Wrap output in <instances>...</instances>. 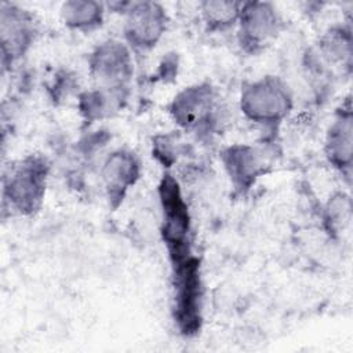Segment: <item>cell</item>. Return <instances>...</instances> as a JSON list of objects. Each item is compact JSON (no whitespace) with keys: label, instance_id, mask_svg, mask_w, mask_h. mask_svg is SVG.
Instances as JSON below:
<instances>
[{"label":"cell","instance_id":"6da1fadb","mask_svg":"<svg viewBox=\"0 0 353 353\" xmlns=\"http://www.w3.org/2000/svg\"><path fill=\"white\" fill-rule=\"evenodd\" d=\"M168 113L183 131L200 139H211L225 125V109L210 83L182 88L170 102Z\"/></svg>","mask_w":353,"mask_h":353},{"label":"cell","instance_id":"7a4b0ae2","mask_svg":"<svg viewBox=\"0 0 353 353\" xmlns=\"http://www.w3.org/2000/svg\"><path fill=\"white\" fill-rule=\"evenodd\" d=\"M50 164L40 154H28L10 167L3 178V204L12 214L29 216L44 201Z\"/></svg>","mask_w":353,"mask_h":353},{"label":"cell","instance_id":"3957f363","mask_svg":"<svg viewBox=\"0 0 353 353\" xmlns=\"http://www.w3.org/2000/svg\"><path fill=\"white\" fill-rule=\"evenodd\" d=\"M239 101L244 117L263 128H276L294 108L290 85L273 74L245 81L241 85Z\"/></svg>","mask_w":353,"mask_h":353},{"label":"cell","instance_id":"277c9868","mask_svg":"<svg viewBox=\"0 0 353 353\" xmlns=\"http://www.w3.org/2000/svg\"><path fill=\"white\" fill-rule=\"evenodd\" d=\"M157 194L161 211L160 234L170 262L192 255V216L179 181L165 171L159 182Z\"/></svg>","mask_w":353,"mask_h":353},{"label":"cell","instance_id":"5b68a950","mask_svg":"<svg viewBox=\"0 0 353 353\" xmlns=\"http://www.w3.org/2000/svg\"><path fill=\"white\" fill-rule=\"evenodd\" d=\"M172 319L185 336L199 334L203 324V280L200 261L193 254L171 262Z\"/></svg>","mask_w":353,"mask_h":353},{"label":"cell","instance_id":"8992f818","mask_svg":"<svg viewBox=\"0 0 353 353\" xmlns=\"http://www.w3.org/2000/svg\"><path fill=\"white\" fill-rule=\"evenodd\" d=\"M284 19L270 1H243L237 21V41L241 50L255 55L280 34Z\"/></svg>","mask_w":353,"mask_h":353},{"label":"cell","instance_id":"52a82bcc","mask_svg":"<svg viewBox=\"0 0 353 353\" xmlns=\"http://www.w3.org/2000/svg\"><path fill=\"white\" fill-rule=\"evenodd\" d=\"M168 26L167 10L156 1H131L124 14V43L137 52L153 50Z\"/></svg>","mask_w":353,"mask_h":353},{"label":"cell","instance_id":"ba28073f","mask_svg":"<svg viewBox=\"0 0 353 353\" xmlns=\"http://www.w3.org/2000/svg\"><path fill=\"white\" fill-rule=\"evenodd\" d=\"M88 69L97 87L130 88L134 74L132 50L121 40L108 39L91 51Z\"/></svg>","mask_w":353,"mask_h":353},{"label":"cell","instance_id":"9c48e42d","mask_svg":"<svg viewBox=\"0 0 353 353\" xmlns=\"http://www.w3.org/2000/svg\"><path fill=\"white\" fill-rule=\"evenodd\" d=\"M37 26L33 15L12 3L0 4V47L3 66L21 59L34 43Z\"/></svg>","mask_w":353,"mask_h":353},{"label":"cell","instance_id":"30bf717a","mask_svg":"<svg viewBox=\"0 0 353 353\" xmlns=\"http://www.w3.org/2000/svg\"><path fill=\"white\" fill-rule=\"evenodd\" d=\"M219 159L236 193H247L268 172L269 159L265 152L250 143H233L222 149Z\"/></svg>","mask_w":353,"mask_h":353},{"label":"cell","instance_id":"8fae6325","mask_svg":"<svg viewBox=\"0 0 353 353\" xmlns=\"http://www.w3.org/2000/svg\"><path fill=\"white\" fill-rule=\"evenodd\" d=\"M141 172V161L130 149H114L103 159L99 174L112 208L123 203L128 190L139 181Z\"/></svg>","mask_w":353,"mask_h":353},{"label":"cell","instance_id":"7c38bea8","mask_svg":"<svg viewBox=\"0 0 353 353\" xmlns=\"http://www.w3.org/2000/svg\"><path fill=\"white\" fill-rule=\"evenodd\" d=\"M324 153L328 163L350 182L353 167V113L349 98L336 109L334 120L327 130Z\"/></svg>","mask_w":353,"mask_h":353},{"label":"cell","instance_id":"4fadbf2b","mask_svg":"<svg viewBox=\"0 0 353 353\" xmlns=\"http://www.w3.org/2000/svg\"><path fill=\"white\" fill-rule=\"evenodd\" d=\"M130 88L94 87L77 97V109L87 124L110 119L127 103Z\"/></svg>","mask_w":353,"mask_h":353},{"label":"cell","instance_id":"5bb4252c","mask_svg":"<svg viewBox=\"0 0 353 353\" xmlns=\"http://www.w3.org/2000/svg\"><path fill=\"white\" fill-rule=\"evenodd\" d=\"M105 4L95 0H69L61 7V19L72 30L88 33L102 26Z\"/></svg>","mask_w":353,"mask_h":353},{"label":"cell","instance_id":"9a60e30c","mask_svg":"<svg viewBox=\"0 0 353 353\" xmlns=\"http://www.w3.org/2000/svg\"><path fill=\"white\" fill-rule=\"evenodd\" d=\"M352 29L347 25H334L328 28L319 41L317 54L320 61L328 65H342L350 69L352 65Z\"/></svg>","mask_w":353,"mask_h":353},{"label":"cell","instance_id":"2e32d148","mask_svg":"<svg viewBox=\"0 0 353 353\" xmlns=\"http://www.w3.org/2000/svg\"><path fill=\"white\" fill-rule=\"evenodd\" d=\"M243 1L207 0L200 3V12L208 32H223L237 25Z\"/></svg>","mask_w":353,"mask_h":353},{"label":"cell","instance_id":"e0dca14e","mask_svg":"<svg viewBox=\"0 0 353 353\" xmlns=\"http://www.w3.org/2000/svg\"><path fill=\"white\" fill-rule=\"evenodd\" d=\"M352 204L349 196L345 193H336L331 197L325 207V225L330 233H339L350 223Z\"/></svg>","mask_w":353,"mask_h":353},{"label":"cell","instance_id":"ac0fdd59","mask_svg":"<svg viewBox=\"0 0 353 353\" xmlns=\"http://www.w3.org/2000/svg\"><path fill=\"white\" fill-rule=\"evenodd\" d=\"M183 142L181 141V135L178 131L157 135L153 138V157L157 159L159 163L163 164L165 170L172 167L176 163L179 154L183 152Z\"/></svg>","mask_w":353,"mask_h":353},{"label":"cell","instance_id":"d6986e66","mask_svg":"<svg viewBox=\"0 0 353 353\" xmlns=\"http://www.w3.org/2000/svg\"><path fill=\"white\" fill-rule=\"evenodd\" d=\"M76 90V77L69 70H61L55 74V79L50 87L51 98L55 103L61 101H68V98Z\"/></svg>","mask_w":353,"mask_h":353},{"label":"cell","instance_id":"ffe728a7","mask_svg":"<svg viewBox=\"0 0 353 353\" xmlns=\"http://www.w3.org/2000/svg\"><path fill=\"white\" fill-rule=\"evenodd\" d=\"M178 72V57L175 54H168L164 57L163 62L160 63V76L163 80L172 79Z\"/></svg>","mask_w":353,"mask_h":353}]
</instances>
